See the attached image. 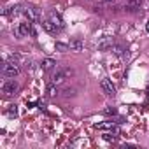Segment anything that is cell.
Returning a JSON list of instances; mask_svg holds the SVG:
<instances>
[{
	"label": "cell",
	"instance_id": "obj_1",
	"mask_svg": "<svg viewBox=\"0 0 149 149\" xmlns=\"http://www.w3.org/2000/svg\"><path fill=\"white\" fill-rule=\"evenodd\" d=\"M28 33L35 35V32H33V28H32V21H30V19H28V21H25V23H19V26H16V28H14V35H16V37H26Z\"/></svg>",
	"mask_w": 149,
	"mask_h": 149
},
{
	"label": "cell",
	"instance_id": "obj_2",
	"mask_svg": "<svg viewBox=\"0 0 149 149\" xmlns=\"http://www.w3.org/2000/svg\"><path fill=\"white\" fill-rule=\"evenodd\" d=\"M2 74H4L6 77H9V79L16 77L18 74H19V67H18V63H14V61H7V63H4V67H2Z\"/></svg>",
	"mask_w": 149,
	"mask_h": 149
},
{
	"label": "cell",
	"instance_id": "obj_3",
	"mask_svg": "<svg viewBox=\"0 0 149 149\" xmlns=\"http://www.w3.org/2000/svg\"><path fill=\"white\" fill-rule=\"evenodd\" d=\"M100 88H102V91H104L107 97H114V95H116V86H114L112 81H109V79H102V81H100Z\"/></svg>",
	"mask_w": 149,
	"mask_h": 149
},
{
	"label": "cell",
	"instance_id": "obj_4",
	"mask_svg": "<svg viewBox=\"0 0 149 149\" xmlns=\"http://www.w3.org/2000/svg\"><path fill=\"white\" fill-rule=\"evenodd\" d=\"M25 16H26L30 21H40V11H39V7H35V6H28V7L25 9Z\"/></svg>",
	"mask_w": 149,
	"mask_h": 149
},
{
	"label": "cell",
	"instance_id": "obj_5",
	"mask_svg": "<svg viewBox=\"0 0 149 149\" xmlns=\"http://www.w3.org/2000/svg\"><path fill=\"white\" fill-rule=\"evenodd\" d=\"M18 88H19V86H18V83H16V81H6V83H4V86H2V91H4L6 95H9V97H11V95H14V93L18 91Z\"/></svg>",
	"mask_w": 149,
	"mask_h": 149
},
{
	"label": "cell",
	"instance_id": "obj_6",
	"mask_svg": "<svg viewBox=\"0 0 149 149\" xmlns=\"http://www.w3.org/2000/svg\"><path fill=\"white\" fill-rule=\"evenodd\" d=\"M70 51H74V53H81L83 49H84V42L81 40V39H74V40H70Z\"/></svg>",
	"mask_w": 149,
	"mask_h": 149
},
{
	"label": "cell",
	"instance_id": "obj_7",
	"mask_svg": "<svg viewBox=\"0 0 149 149\" xmlns=\"http://www.w3.org/2000/svg\"><path fill=\"white\" fill-rule=\"evenodd\" d=\"M49 19L56 25V28H58V30H60V28H63V19H61V16H60L56 11H51V13H49Z\"/></svg>",
	"mask_w": 149,
	"mask_h": 149
},
{
	"label": "cell",
	"instance_id": "obj_8",
	"mask_svg": "<svg viewBox=\"0 0 149 149\" xmlns=\"http://www.w3.org/2000/svg\"><path fill=\"white\" fill-rule=\"evenodd\" d=\"M40 25H42V28H44L47 33H56V30H58V28H56V25H54L51 19H42V23H40Z\"/></svg>",
	"mask_w": 149,
	"mask_h": 149
},
{
	"label": "cell",
	"instance_id": "obj_9",
	"mask_svg": "<svg viewBox=\"0 0 149 149\" xmlns=\"http://www.w3.org/2000/svg\"><path fill=\"white\" fill-rule=\"evenodd\" d=\"M97 128H98V130H111V132L118 133V128H116L114 121H105V123H98V125H97Z\"/></svg>",
	"mask_w": 149,
	"mask_h": 149
},
{
	"label": "cell",
	"instance_id": "obj_10",
	"mask_svg": "<svg viewBox=\"0 0 149 149\" xmlns=\"http://www.w3.org/2000/svg\"><path fill=\"white\" fill-rule=\"evenodd\" d=\"M54 65H56V61L54 60H51V58H44L42 61H40V67H42V70H53L54 68Z\"/></svg>",
	"mask_w": 149,
	"mask_h": 149
},
{
	"label": "cell",
	"instance_id": "obj_11",
	"mask_svg": "<svg viewBox=\"0 0 149 149\" xmlns=\"http://www.w3.org/2000/svg\"><path fill=\"white\" fill-rule=\"evenodd\" d=\"M65 76H67V74L65 72H58V74H54V76L51 77V84H61L63 81H65Z\"/></svg>",
	"mask_w": 149,
	"mask_h": 149
},
{
	"label": "cell",
	"instance_id": "obj_12",
	"mask_svg": "<svg viewBox=\"0 0 149 149\" xmlns=\"http://www.w3.org/2000/svg\"><path fill=\"white\" fill-rule=\"evenodd\" d=\"M98 47H100L102 51H105V49H111V47H112V40H111L109 37H105V39H102V40L98 42Z\"/></svg>",
	"mask_w": 149,
	"mask_h": 149
},
{
	"label": "cell",
	"instance_id": "obj_13",
	"mask_svg": "<svg viewBox=\"0 0 149 149\" xmlns=\"http://www.w3.org/2000/svg\"><path fill=\"white\" fill-rule=\"evenodd\" d=\"M140 4H142V0H128V2H126V9L128 11H135L137 7H140Z\"/></svg>",
	"mask_w": 149,
	"mask_h": 149
},
{
	"label": "cell",
	"instance_id": "obj_14",
	"mask_svg": "<svg viewBox=\"0 0 149 149\" xmlns=\"http://www.w3.org/2000/svg\"><path fill=\"white\" fill-rule=\"evenodd\" d=\"M54 47H56L58 51H61V53H67V51L70 49V46H68V44H65V42H56V44H54Z\"/></svg>",
	"mask_w": 149,
	"mask_h": 149
},
{
	"label": "cell",
	"instance_id": "obj_15",
	"mask_svg": "<svg viewBox=\"0 0 149 149\" xmlns=\"http://www.w3.org/2000/svg\"><path fill=\"white\" fill-rule=\"evenodd\" d=\"M111 51H112L116 56H123V54H125V49H123V46H112V47H111Z\"/></svg>",
	"mask_w": 149,
	"mask_h": 149
},
{
	"label": "cell",
	"instance_id": "obj_16",
	"mask_svg": "<svg viewBox=\"0 0 149 149\" xmlns=\"http://www.w3.org/2000/svg\"><path fill=\"white\" fill-rule=\"evenodd\" d=\"M56 93H58V90H56V84H51V86L47 88V95H49V97H54Z\"/></svg>",
	"mask_w": 149,
	"mask_h": 149
},
{
	"label": "cell",
	"instance_id": "obj_17",
	"mask_svg": "<svg viewBox=\"0 0 149 149\" xmlns=\"http://www.w3.org/2000/svg\"><path fill=\"white\" fill-rule=\"evenodd\" d=\"M7 114H9V116H16V114H18V109H16V105H9V111H7Z\"/></svg>",
	"mask_w": 149,
	"mask_h": 149
},
{
	"label": "cell",
	"instance_id": "obj_18",
	"mask_svg": "<svg viewBox=\"0 0 149 149\" xmlns=\"http://www.w3.org/2000/svg\"><path fill=\"white\" fill-rule=\"evenodd\" d=\"M104 114H116V109H114V107H107V109L104 111Z\"/></svg>",
	"mask_w": 149,
	"mask_h": 149
},
{
	"label": "cell",
	"instance_id": "obj_19",
	"mask_svg": "<svg viewBox=\"0 0 149 149\" xmlns=\"http://www.w3.org/2000/svg\"><path fill=\"white\" fill-rule=\"evenodd\" d=\"M104 139H105V140H112V142H114V139H116V137H114L112 133H105V135H104Z\"/></svg>",
	"mask_w": 149,
	"mask_h": 149
},
{
	"label": "cell",
	"instance_id": "obj_20",
	"mask_svg": "<svg viewBox=\"0 0 149 149\" xmlns=\"http://www.w3.org/2000/svg\"><path fill=\"white\" fill-rule=\"evenodd\" d=\"M63 95H65V97H70V95H74V90H70V88H67V90L63 91Z\"/></svg>",
	"mask_w": 149,
	"mask_h": 149
},
{
	"label": "cell",
	"instance_id": "obj_21",
	"mask_svg": "<svg viewBox=\"0 0 149 149\" xmlns=\"http://www.w3.org/2000/svg\"><path fill=\"white\" fill-rule=\"evenodd\" d=\"M146 30H147V32H149V21H147V23H146Z\"/></svg>",
	"mask_w": 149,
	"mask_h": 149
},
{
	"label": "cell",
	"instance_id": "obj_22",
	"mask_svg": "<svg viewBox=\"0 0 149 149\" xmlns=\"http://www.w3.org/2000/svg\"><path fill=\"white\" fill-rule=\"evenodd\" d=\"M102 2H112V0H102Z\"/></svg>",
	"mask_w": 149,
	"mask_h": 149
}]
</instances>
